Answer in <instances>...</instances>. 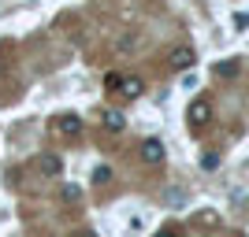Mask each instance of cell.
Wrapping results in <instances>:
<instances>
[{
  "label": "cell",
  "instance_id": "6da1fadb",
  "mask_svg": "<svg viewBox=\"0 0 249 237\" xmlns=\"http://www.w3.org/2000/svg\"><path fill=\"white\" fill-rule=\"evenodd\" d=\"M186 119H190V126L194 130H201V126H208V119H212V104L201 96V100H194L190 104V111H186Z\"/></svg>",
  "mask_w": 249,
  "mask_h": 237
},
{
  "label": "cell",
  "instance_id": "7a4b0ae2",
  "mask_svg": "<svg viewBox=\"0 0 249 237\" xmlns=\"http://www.w3.org/2000/svg\"><path fill=\"white\" fill-rule=\"evenodd\" d=\"M194 60H197V56H194V48H190V45H178V48L167 52V63H171L175 71H190V67H194Z\"/></svg>",
  "mask_w": 249,
  "mask_h": 237
},
{
  "label": "cell",
  "instance_id": "3957f363",
  "mask_svg": "<svg viewBox=\"0 0 249 237\" xmlns=\"http://www.w3.org/2000/svg\"><path fill=\"white\" fill-rule=\"evenodd\" d=\"M164 156H167V148H164V141H156V137H145L142 141V159L145 163H164Z\"/></svg>",
  "mask_w": 249,
  "mask_h": 237
},
{
  "label": "cell",
  "instance_id": "277c9868",
  "mask_svg": "<svg viewBox=\"0 0 249 237\" xmlns=\"http://www.w3.org/2000/svg\"><path fill=\"white\" fill-rule=\"evenodd\" d=\"M56 130H60V137H78L82 134V119L78 115H56Z\"/></svg>",
  "mask_w": 249,
  "mask_h": 237
},
{
  "label": "cell",
  "instance_id": "5b68a950",
  "mask_svg": "<svg viewBox=\"0 0 249 237\" xmlns=\"http://www.w3.org/2000/svg\"><path fill=\"white\" fill-rule=\"evenodd\" d=\"M142 89H145V85H142V78H123L115 93H123L126 100H134V96H142Z\"/></svg>",
  "mask_w": 249,
  "mask_h": 237
},
{
  "label": "cell",
  "instance_id": "8992f818",
  "mask_svg": "<svg viewBox=\"0 0 249 237\" xmlns=\"http://www.w3.org/2000/svg\"><path fill=\"white\" fill-rule=\"evenodd\" d=\"M37 171H41V174H52V178H56V174H60V171H63V163H60V156H41V159H37Z\"/></svg>",
  "mask_w": 249,
  "mask_h": 237
},
{
  "label": "cell",
  "instance_id": "52a82bcc",
  "mask_svg": "<svg viewBox=\"0 0 249 237\" xmlns=\"http://www.w3.org/2000/svg\"><path fill=\"white\" fill-rule=\"evenodd\" d=\"M104 126H108L112 134H119V130H123V126H126V119H123V115H119V111H108V115H104Z\"/></svg>",
  "mask_w": 249,
  "mask_h": 237
},
{
  "label": "cell",
  "instance_id": "ba28073f",
  "mask_svg": "<svg viewBox=\"0 0 249 237\" xmlns=\"http://www.w3.org/2000/svg\"><path fill=\"white\" fill-rule=\"evenodd\" d=\"M216 74H219V78H234V74H238V63H234V60L219 63V67H216Z\"/></svg>",
  "mask_w": 249,
  "mask_h": 237
},
{
  "label": "cell",
  "instance_id": "9c48e42d",
  "mask_svg": "<svg viewBox=\"0 0 249 237\" xmlns=\"http://www.w3.org/2000/svg\"><path fill=\"white\" fill-rule=\"evenodd\" d=\"M119 82H123V74H119V71L104 74V89H119Z\"/></svg>",
  "mask_w": 249,
  "mask_h": 237
},
{
  "label": "cell",
  "instance_id": "30bf717a",
  "mask_svg": "<svg viewBox=\"0 0 249 237\" xmlns=\"http://www.w3.org/2000/svg\"><path fill=\"white\" fill-rule=\"evenodd\" d=\"M78 196H82V193H78V186H67V189H63V200H67V204H74Z\"/></svg>",
  "mask_w": 249,
  "mask_h": 237
},
{
  "label": "cell",
  "instance_id": "8fae6325",
  "mask_svg": "<svg viewBox=\"0 0 249 237\" xmlns=\"http://www.w3.org/2000/svg\"><path fill=\"white\" fill-rule=\"evenodd\" d=\"M115 48H119V52H126V48H134V37H130V33H126V37H119V45H115Z\"/></svg>",
  "mask_w": 249,
  "mask_h": 237
},
{
  "label": "cell",
  "instance_id": "7c38bea8",
  "mask_svg": "<svg viewBox=\"0 0 249 237\" xmlns=\"http://www.w3.org/2000/svg\"><path fill=\"white\" fill-rule=\"evenodd\" d=\"M93 178H97V182H108V178H112V171H108V167H97Z\"/></svg>",
  "mask_w": 249,
  "mask_h": 237
},
{
  "label": "cell",
  "instance_id": "4fadbf2b",
  "mask_svg": "<svg viewBox=\"0 0 249 237\" xmlns=\"http://www.w3.org/2000/svg\"><path fill=\"white\" fill-rule=\"evenodd\" d=\"M216 163H219V156H201V167H208V171H212Z\"/></svg>",
  "mask_w": 249,
  "mask_h": 237
},
{
  "label": "cell",
  "instance_id": "5bb4252c",
  "mask_svg": "<svg viewBox=\"0 0 249 237\" xmlns=\"http://www.w3.org/2000/svg\"><path fill=\"white\" fill-rule=\"evenodd\" d=\"M156 237H178V234H175V230H167V226H164V230H160Z\"/></svg>",
  "mask_w": 249,
  "mask_h": 237
},
{
  "label": "cell",
  "instance_id": "9a60e30c",
  "mask_svg": "<svg viewBox=\"0 0 249 237\" xmlns=\"http://www.w3.org/2000/svg\"><path fill=\"white\" fill-rule=\"evenodd\" d=\"M82 237H97V234H82Z\"/></svg>",
  "mask_w": 249,
  "mask_h": 237
}]
</instances>
